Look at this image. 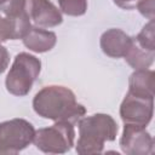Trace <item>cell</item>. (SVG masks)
Masks as SVG:
<instances>
[{
  "mask_svg": "<svg viewBox=\"0 0 155 155\" xmlns=\"http://www.w3.org/2000/svg\"><path fill=\"white\" fill-rule=\"evenodd\" d=\"M34 111L48 120L78 124L86 114V108L78 103L74 92L64 86L50 85L42 87L33 99Z\"/></svg>",
  "mask_w": 155,
  "mask_h": 155,
  "instance_id": "6da1fadb",
  "label": "cell"
},
{
  "mask_svg": "<svg viewBox=\"0 0 155 155\" xmlns=\"http://www.w3.org/2000/svg\"><path fill=\"white\" fill-rule=\"evenodd\" d=\"M76 153L80 155L101 154L105 142H113L117 134V124L108 114L98 113L79 120Z\"/></svg>",
  "mask_w": 155,
  "mask_h": 155,
  "instance_id": "7a4b0ae2",
  "label": "cell"
},
{
  "mask_svg": "<svg viewBox=\"0 0 155 155\" xmlns=\"http://www.w3.org/2000/svg\"><path fill=\"white\" fill-rule=\"evenodd\" d=\"M40 70L41 62L39 58L27 52L18 53L7 73L5 80L6 90L17 97L27 96L31 90L34 81L38 79Z\"/></svg>",
  "mask_w": 155,
  "mask_h": 155,
  "instance_id": "3957f363",
  "label": "cell"
},
{
  "mask_svg": "<svg viewBox=\"0 0 155 155\" xmlns=\"http://www.w3.org/2000/svg\"><path fill=\"white\" fill-rule=\"evenodd\" d=\"M74 125L65 121H56L52 126L35 131L34 144L45 154H64L74 145Z\"/></svg>",
  "mask_w": 155,
  "mask_h": 155,
  "instance_id": "277c9868",
  "label": "cell"
},
{
  "mask_svg": "<svg viewBox=\"0 0 155 155\" xmlns=\"http://www.w3.org/2000/svg\"><path fill=\"white\" fill-rule=\"evenodd\" d=\"M34 136V126L24 119L0 122V155L18 154L33 143Z\"/></svg>",
  "mask_w": 155,
  "mask_h": 155,
  "instance_id": "5b68a950",
  "label": "cell"
},
{
  "mask_svg": "<svg viewBox=\"0 0 155 155\" xmlns=\"http://www.w3.org/2000/svg\"><path fill=\"white\" fill-rule=\"evenodd\" d=\"M154 98H144L127 92L120 105V117L124 124L147 127L153 119Z\"/></svg>",
  "mask_w": 155,
  "mask_h": 155,
  "instance_id": "8992f818",
  "label": "cell"
},
{
  "mask_svg": "<svg viewBox=\"0 0 155 155\" xmlns=\"http://www.w3.org/2000/svg\"><path fill=\"white\" fill-rule=\"evenodd\" d=\"M120 148L127 155H151L154 153V139L144 126L125 124Z\"/></svg>",
  "mask_w": 155,
  "mask_h": 155,
  "instance_id": "52a82bcc",
  "label": "cell"
},
{
  "mask_svg": "<svg viewBox=\"0 0 155 155\" xmlns=\"http://www.w3.org/2000/svg\"><path fill=\"white\" fill-rule=\"evenodd\" d=\"M24 11L40 28L57 27L63 22L61 11L48 0H24Z\"/></svg>",
  "mask_w": 155,
  "mask_h": 155,
  "instance_id": "ba28073f",
  "label": "cell"
},
{
  "mask_svg": "<svg viewBox=\"0 0 155 155\" xmlns=\"http://www.w3.org/2000/svg\"><path fill=\"white\" fill-rule=\"evenodd\" d=\"M132 41L133 38H131L124 30L117 28H111L102 34L99 44L104 54L111 58H121L126 54V52L131 47Z\"/></svg>",
  "mask_w": 155,
  "mask_h": 155,
  "instance_id": "9c48e42d",
  "label": "cell"
},
{
  "mask_svg": "<svg viewBox=\"0 0 155 155\" xmlns=\"http://www.w3.org/2000/svg\"><path fill=\"white\" fill-rule=\"evenodd\" d=\"M23 45L33 52L44 53L52 50L57 42V36L53 31L40 27H30L28 33L23 36Z\"/></svg>",
  "mask_w": 155,
  "mask_h": 155,
  "instance_id": "30bf717a",
  "label": "cell"
},
{
  "mask_svg": "<svg viewBox=\"0 0 155 155\" xmlns=\"http://www.w3.org/2000/svg\"><path fill=\"white\" fill-rule=\"evenodd\" d=\"M155 88V73L149 69L134 70L128 79V93L144 97L154 98Z\"/></svg>",
  "mask_w": 155,
  "mask_h": 155,
  "instance_id": "8fae6325",
  "label": "cell"
},
{
  "mask_svg": "<svg viewBox=\"0 0 155 155\" xmlns=\"http://www.w3.org/2000/svg\"><path fill=\"white\" fill-rule=\"evenodd\" d=\"M124 58L134 70L148 69L154 63L155 51H149V50L140 47L133 38L132 45L126 52V54L124 56Z\"/></svg>",
  "mask_w": 155,
  "mask_h": 155,
  "instance_id": "7c38bea8",
  "label": "cell"
},
{
  "mask_svg": "<svg viewBox=\"0 0 155 155\" xmlns=\"http://www.w3.org/2000/svg\"><path fill=\"white\" fill-rule=\"evenodd\" d=\"M137 44L149 51H155V24L154 19L149 21L142 30L138 33V35L134 38Z\"/></svg>",
  "mask_w": 155,
  "mask_h": 155,
  "instance_id": "4fadbf2b",
  "label": "cell"
},
{
  "mask_svg": "<svg viewBox=\"0 0 155 155\" xmlns=\"http://www.w3.org/2000/svg\"><path fill=\"white\" fill-rule=\"evenodd\" d=\"M58 5L63 13L73 17L82 16L87 11V0H58Z\"/></svg>",
  "mask_w": 155,
  "mask_h": 155,
  "instance_id": "5bb4252c",
  "label": "cell"
},
{
  "mask_svg": "<svg viewBox=\"0 0 155 155\" xmlns=\"http://www.w3.org/2000/svg\"><path fill=\"white\" fill-rule=\"evenodd\" d=\"M7 40H17L15 22L11 17L0 16V42H5Z\"/></svg>",
  "mask_w": 155,
  "mask_h": 155,
  "instance_id": "9a60e30c",
  "label": "cell"
},
{
  "mask_svg": "<svg viewBox=\"0 0 155 155\" xmlns=\"http://www.w3.org/2000/svg\"><path fill=\"white\" fill-rule=\"evenodd\" d=\"M139 13L149 21L155 18V0H139L136 5Z\"/></svg>",
  "mask_w": 155,
  "mask_h": 155,
  "instance_id": "2e32d148",
  "label": "cell"
},
{
  "mask_svg": "<svg viewBox=\"0 0 155 155\" xmlns=\"http://www.w3.org/2000/svg\"><path fill=\"white\" fill-rule=\"evenodd\" d=\"M10 63V53L5 46L1 45L0 42V74H2L6 68L8 67Z\"/></svg>",
  "mask_w": 155,
  "mask_h": 155,
  "instance_id": "e0dca14e",
  "label": "cell"
},
{
  "mask_svg": "<svg viewBox=\"0 0 155 155\" xmlns=\"http://www.w3.org/2000/svg\"><path fill=\"white\" fill-rule=\"evenodd\" d=\"M8 1H10V0H0V7H2L4 5H6Z\"/></svg>",
  "mask_w": 155,
  "mask_h": 155,
  "instance_id": "ac0fdd59",
  "label": "cell"
}]
</instances>
